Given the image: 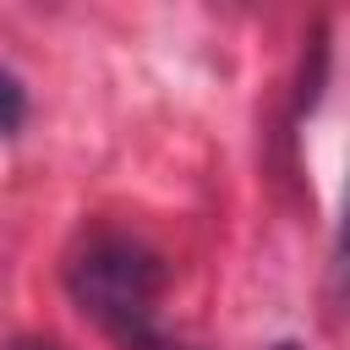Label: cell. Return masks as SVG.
<instances>
[{
	"instance_id": "obj_1",
	"label": "cell",
	"mask_w": 350,
	"mask_h": 350,
	"mask_svg": "<svg viewBox=\"0 0 350 350\" xmlns=\"http://www.w3.org/2000/svg\"><path fill=\"white\" fill-rule=\"evenodd\" d=\"M164 284H170L164 257L126 230H93L66 257L71 306L88 323H98L120 350H191L164 328V306H159Z\"/></svg>"
},
{
	"instance_id": "obj_2",
	"label": "cell",
	"mask_w": 350,
	"mask_h": 350,
	"mask_svg": "<svg viewBox=\"0 0 350 350\" xmlns=\"http://www.w3.org/2000/svg\"><path fill=\"white\" fill-rule=\"evenodd\" d=\"M22 120H27V88L0 66V137H11Z\"/></svg>"
},
{
	"instance_id": "obj_3",
	"label": "cell",
	"mask_w": 350,
	"mask_h": 350,
	"mask_svg": "<svg viewBox=\"0 0 350 350\" xmlns=\"http://www.w3.org/2000/svg\"><path fill=\"white\" fill-rule=\"evenodd\" d=\"M5 350H60L55 339H16V345H5Z\"/></svg>"
},
{
	"instance_id": "obj_4",
	"label": "cell",
	"mask_w": 350,
	"mask_h": 350,
	"mask_svg": "<svg viewBox=\"0 0 350 350\" xmlns=\"http://www.w3.org/2000/svg\"><path fill=\"white\" fill-rule=\"evenodd\" d=\"M268 350H301V345H295V339H279V345H268Z\"/></svg>"
}]
</instances>
